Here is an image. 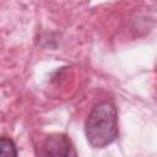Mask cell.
Here are the masks:
<instances>
[{
	"label": "cell",
	"mask_w": 157,
	"mask_h": 157,
	"mask_svg": "<svg viewBox=\"0 0 157 157\" xmlns=\"http://www.w3.org/2000/svg\"><path fill=\"white\" fill-rule=\"evenodd\" d=\"M40 157H77V153L67 135L52 134L40 147Z\"/></svg>",
	"instance_id": "obj_2"
},
{
	"label": "cell",
	"mask_w": 157,
	"mask_h": 157,
	"mask_svg": "<svg viewBox=\"0 0 157 157\" xmlns=\"http://www.w3.org/2000/svg\"><path fill=\"white\" fill-rule=\"evenodd\" d=\"M0 157H17L16 145L7 136L0 137Z\"/></svg>",
	"instance_id": "obj_3"
},
{
	"label": "cell",
	"mask_w": 157,
	"mask_h": 157,
	"mask_svg": "<svg viewBox=\"0 0 157 157\" xmlns=\"http://www.w3.org/2000/svg\"><path fill=\"white\" fill-rule=\"evenodd\" d=\"M88 144L94 148H103L118 137V112L112 102L96 104L85 123Z\"/></svg>",
	"instance_id": "obj_1"
}]
</instances>
